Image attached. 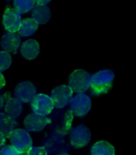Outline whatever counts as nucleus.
<instances>
[{
	"label": "nucleus",
	"instance_id": "f257e3e1",
	"mask_svg": "<svg viewBox=\"0 0 136 155\" xmlns=\"http://www.w3.org/2000/svg\"><path fill=\"white\" fill-rule=\"evenodd\" d=\"M49 117L51 127L54 133L65 135L71 127L73 121V114L71 110L58 109L51 113Z\"/></svg>",
	"mask_w": 136,
	"mask_h": 155
},
{
	"label": "nucleus",
	"instance_id": "f03ea898",
	"mask_svg": "<svg viewBox=\"0 0 136 155\" xmlns=\"http://www.w3.org/2000/svg\"><path fill=\"white\" fill-rule=\"evenodd\" d=\"M114 73L111 70H101L91 76L90 87L96 95L106 93L112 86Z\"/></svg>",
	"mask_w": 136,
	"mask_h": 155
},
{
	"label": "nucleus",
	"instance_id": "7ed1b4c3",
	"mask_svg": "<svg viewBox=\"0 0 136 155\" xmlns=\"http://www.w3.org/2000/svg\"><path fill=\"white\" fill-rule=\"evenodd\" d=\"M8 137L12 146L19 154L27 153L32 147V139L29 132L24 129H14Z\"/></svg>",
	"mask_w": 136,
	"mask_h": 155
},
{
	"label": "nucleus",
	"instance_id": "20e7f679",
	"mask_svg": "<svg viewBox=\"0 0 136 155\" xmlns=\"http://www.w3.org/2000/svg\"><path fill=\"white\" fill-rule=\"evenodd\" d=\"M91 75L83 69L76 70L69 77L68 87L72 92L78 94L84 93L90 85Z\"/></svg>",
	"mask_w": 136,
	"mask_h": 155
},
{
	"label": "nucleus",
	"instance_id": "39448f33",
	"mask_svg": "<svg viewBox=\"0 0 136 155\" xmlns=\"http://www.w3.org/2000/svg\"><path fill=\"white\" fill-rule=\"evenodd\" d=\"M91 131L84 125H79L72 129L70 134L71 145L76 149L86 147L91 140Z\"/></svg>",
	"mask_w": 136,
	"mask_h": 155
},
{
	"label": "nucleus",
	"instance_id": "423d86ee",
	"mask_svg": "<svg viewBox=\"0 0 136 155\" xmlns=\"http://www.w3.org/2000/svg\"><path fill=\"white\" fill-rule=\"evenodd\" d=\"M62 135L58 134L57 133L49 135L47 137L45 147L47 155H58L62 153H67L68 146L65 142Z\"/></svg>",
	"mask_w": 136,
	"mask_h": 155
},
{
	"label": "nucleus",
	"instance_id": "0eeeda50",
	"mask_svg": "<svg viewBox=\"0 0 136 155\" xmlns=\"http://www.w3.org/2000/svg\"><path fill=\"white\" fill-rule=\"evenodd\" d=\"M72 90L67 85H60L54 88L51 97L54 106L58 109L67 106L72 101Z\"/></svg>",
	"mask_w": 136,
	"mask_h": 155
},
{
	"label": "nucleus",
	"instance_id": "6e6552de",
	"mask_svg": "<svg viewBox=\"0 0 136 155\" xmlns=\"http://www.w3.org/2000/svg\"><path fill=\"white\" fill-rule=\"evenodd\" d=\"M91 101L89 96L84 93L77 94L71 102V110L73 115L84 117L91 108Z\"/></svg>",
	"mask_w": 136,
	"mask_h": 155
},
{
	"label": "nucleus",
	"instance_id": "1a4fd4ad",
	"mask_svg": "<svg viewBox=\"0 0 136 155\" xmlns=\"http://www.w3.org/2000/svg\"><path fill=\"white\" fill-rule=\"evenodd\" d=\"M31 108L34 113L46 116L53 112L54 104L49 96L39 94H37L32 101Z\"/></svg>",
	"mask_w": 136,
	"mask_h": 155
},
{
	"label": "nucleus",
	"instance_id": "9d476101",
	"mask_svg": "<svg viewBox=\"0 0 136 155\" xmlns=\"http://www.w3.org/2000/svg\"><path fill=\"white\" fill-rule=\"evenodd\" d=\"M36 94L37 89L35 84L28 81H22L17 84L15 89L16 98L21 102H31Z\"/></svg>",
	"mask_w": 136,
	"mask_h": 155
},
{
	"label": "nucleus",
	"instance_id": "9b49d317",
	"mask_svg": "<svg viewBox=\"0 0 136 155\" xmlns=\"http://www.w3.org/2000/svg\"><path fill=\"white\" fill-rule=\"evenodd\" d=\"M49 117L33 112L25 117L24 125L27 131L37 132L42 131L47 125L49 124Z\"/></svg>",
	"mask_w": 136,
	"mask_h": 155
},
{
	"label": "nucleus",
	"instance_id": "f8f14e48",
	"mask_svg": "<svg viewBox=\"0 0 136 155\" xmlns=\"http://www.w3.org/2000/svg\"><path fill=\"white\" fill-rule=\"evenodd\" d=\"M21 21V14L14 8H7L3 14V24L7 31L16 32Z\"/></svg>",
	"mask_w": 136,
	"mask_h": 155
},
{
	"label": "nucleus",
	"instance_id": "ddd939ff",
	"mask_svg": "<svg viewBox=\"0 0 136 155\" xmlns=\"http://www.w3.org/2000/svg\"><path fill=\"white\" fill-rule=\"evenodd\" d=\"M21 39L16 32H7L1 38V46L7 52L16 54L21 45Z\"/></svg>",
	"mask_w": 136,
	"mask_h": 155
},
{
	"label": "nucleus",
	"instance_id": "4468645a",
	"mask_svg": "<svg viewBox=\"0 0 136 155\" xmlns=\"http://www.w3.org/2000/svg\"><path fill=\"white\" fill-rule=\"evenodd\" d=\"M31 15L33 19L38 25L45 24L50 20L52 12L47 5L37 4L32 9Z\"/></svg>",
	"mask_w": 136,
	"mask_h": 155
},
{
	"label": "nucleus",
	"instance_id": "2eb2a0df",
	"mask_svg": "<svg viewBox=\"0 0 136 155\" xmlns=\"http://www.w3.org/2000/svg\"><path fill=\"white\" fill-rule=\"evenodd\" d=\"M40 46L37 40L30 39L22 44L21 53L27 60H34L39 54Z\"/></svg>",
	"mask_w": 136,
	"mask_h": 155
},
{
	"label": "nucleus",
	"instance_id": "dca6fc26",
	"mask_svg": "<svg viewBox=\"0 0 136 155\" xmlns=\"http://www.w3.org/2000/svg\"><path fill=\"white\" fill-rule=\"evenodd\" d=\"M5 114L13 120H16L23 112V104L16 98H9L5 106Z\"/></svg>",
	"mask_w": 136,
	"mask_h": 155
},
{
	"label": "nucleus",
	"instance_id": "f3484780",
	"mask_svg": "<svg viewBox=\"0 0 136 155\" xmlns=\"http://www.w3.org/2000/svg\"><path fill=\"white\" fill-rule=\"evenodd\" d=\"M39 25L31 18H27L21 20L18 32L22 36L33 35L37 31Z\"/></svg>",
	"mask_w": 136,
	"mask_h": 155
},
{
	"label": "nucleus",
	"instance_id": "a211bd4d",
	"mask_svg": "<svg viewBox=\"0 0 136 155\" xmlns=\"http://www.w3.org/2000/svg\"><path fill=\"white\" fill-rule=\"evenodd\" d=\"M92 155H115V149L108 141L96 143L91 149Z\"/></svg>",
	"mask_w": 136,
	"mask_h": 155
},
{
	"label": "nucleus",
	"instance_id": "6ab92c4d",
	"mask_svg": "<svg viewBox=\"0 0 136 155\" xmlns=\"http://www.w3.org/2000/svg\"><path fill=\"white\" fill-rule=\"evenodd\" d=\"M16 124V120L7 116L5 113L0 112V134L5 138L8 137Z\"/></svg>",
	"mask_w": 136,
	"mask_h": 155
},
{
	"label": "nucleus",
	"instance_id": "aec40b11",
	"mask_svg": "<svg viewBox=\"0 0 136 155\" xmlns=\"http://www.w3.org/2000/svg\"><path fill=\"white\" fill-rule=\"evenodd\" d=\"M36 1L34 0H16L13 2L14 7L20 14H23L32 10L35 5Z\"/></svg>",
	"mask_w": 136,
	"mask_h": 155
},
{
	"label": "nucleus",
	"instance_id": "412c9836",
	"mask_svg": "<svg viewBox=\"0 0 136 155\" xmlns=\"http://www.w3.org/2000/svg\"><path fill=\"white\" fill-rule=\"evenodd\" d=\"M12 62V58L9 52L0 51V73L8 69Z\"/></svg>",
	"mask_w": 136,
	"mask_h": 155
},
{
	"label": "nucleus",
	"instance_id": "4be33fe9",
	"mask_svg": "<svg viewBox=\"0 0 136 155\" xmlns=\"http://www.w3.org/2000/svg\"><path fill=\"white\" fill-rule=\"evenodd\" d=\"M0 155H19V153L12 145H7L0 151Z\"/></svg>",
	"mask_w": 136,
	"mask_h": 155
},
{
	"label": "nucleus",
	"instance_id": "5701e85b",
	"mask_svg": "<svg viewBox=\"0 0 136 155\" xmlns=\"http://www.w3.org/2000/svg\"><path fill=\"white\" fill-rule=\"evenodd\" d=\"M27 155H47L46 150L43 147H31L28 151Z\"/></svg>",
	"mask_w": 136,
	"mask_h": 155
},
{
	"label": "nucleus",
	"instance_id": "b1692460",
	"mask_svg": "<svg viewBox=\"0 0 136 155\" xmlns=\"http://www.w3.org/2000/svg\"><path fill=\"white\" fill-rule=\"evenodd\" d=\"M5 84V80L4 77H3V75L2 74V73H0V89L4 87Z\"/></svg>",
	"mask_w": 136,
	"mask_h": 155
},
{
	"label": "nucleus",
	"instance_id": "393cba45",
	"mask_svg": "<svg viewBox=\"0 0 136 155\" xmlns=\"http://www.w3.org/2000/svg\"><path fill=\"white\" fill-rule=\"evenodd\" d=\"M5 137L2 134H0V148L5 145Z\"/></svg>",
	"mask_w": 136,
	"mask_h": 155
},
{
	"label": "nucleus",
	"instance_id": "a878e982",
	"mask_svg": "<svg viewBox=\"0 0 136 155\" xmlns=\"http://www.w3.org/2000/svg\"><path fill=\"white\" fill-rule=\"evenodd\" d=\"M3 103H4V98L2 97V96L0 94V110L2 108L3 106Z\"/></svg>",
	"mask_w": 136,
	"mask_h": 155
},
{
	"label": "nucleus",
	"instance_id": "bb28decb",
	"mask_svg": "<svg viewBox=\"0 0 136 155\" xmlns=\"http://www.w3.org/2000/svg\"><path fill=\"white\" fill-rule=\"evenodd\" d=\"M49 2H51V1H36V3L39 5H47Z\"/></svg>",
	"mask_w": 136,
	"mask_h": 155
},
{
	"label": "nucleus",
	"instance_id": "cd10ccee",
	"mask_svg": "<svg viewBox=\"0 0 136 155\" xmlns=\"http://www.w3.org/2000/svg\"><path fill=\"white\" fill-rule=\"evenodd\" d=\"M58 155H70V154L68 153H62L59 154Z\"/></svg>",
	"mask_w": 136,
	"mask_h": 155
}]
</instances>
